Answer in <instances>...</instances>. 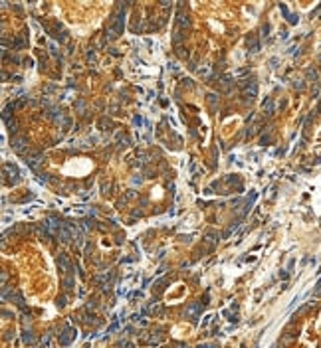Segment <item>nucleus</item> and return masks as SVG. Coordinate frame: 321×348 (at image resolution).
<instances>
[{"instance_id":"nucleus-1","label":"nucleus","mask_w":321,"mask_h":348,"mask_svg":"<svg viewBox=\"0 0 321 348\" xmlns=\"http://www.w3.org/2000/svg\"><path fill=\"white\" fill-rule=\"evenodd\" d=\"M123 26H125V14H123V10L119 14H115V18H113V22H111V26H109V38H115V36H119V34L123 32Z\"/></svg>"},{"instance_id":"nucleus-2","label":"nucleus","mask_w":321,"mask_h":348,"mask_svg":"<svg viewBox=\"0 0 321 348\" xmlns=\"http://www.w3.org/2000/svg\"><path fill=\"white\" fill-rule=\"evenodd\" d=\"M10 145H12V148L16 152H20V154H24V152H26V138H24V137H12Z\"/></svg>"},{"instance_id":"nucleus-3","label":"nucleus","mask_w":321,"mask_h":348,"mask_svg":"<svg viewBox=\"0 0 321 348\" xmlns=\"http://www.w3.org/2000/svg\"><path fill=\"white\" fill-rule=\"evenodd\" d=\"M73 338H75V330H73V329H66V330H64V334L59 336V342L66 346V344H70Z\"/></svg>"},{"instance_id":"nucleus-4","label":"nucleus","mask_w":321,"mask_h":348,"mask_svg":"<svg viewBox=\"0 0 321 348\" xmlns=\"http://www.w3.org/2000/svg\"><path fill=\"white\" fill-rule=\"evenodd\" d=\"M256 93H258V87H256L254 81H250L248 85H246V89H244V95H246L248 99H254V97H256Z\"/></svg>"},{"instance_id":"nucleus-5","label":"nucleus","mask_w":321,"mask_h":348,"mask_svg":"<svg viewBox=\"0 0 321 348\" xmlns=\"http://www.w3.org/2000/svg\"><path fill=\"white\" fill-rule=\"evenodd\" d=\"M200 309H202V307H200L198 303H192V305H188V307H186V311H184V315L188 316V318H194V315H196V313H198Z\"/></svg>"},{"instance_id":"nucleus-6","label":"nucleus","mask_w":321,"mask_h":348,"mask_svg":"<svg viewBox=\"0 0 321 348\" xmlns=\"http://www.w3.org/2000/svg\"><path fill=\"white\" fill-rule=\"evenodd\" d=\"M59 239H62V241H70V239H72V230H70V226L59 228Z\"/></svg>"},{"instance_id":"nucleus-7","label":"nucleus","mask_w":321,"mask_h":348,"mask_svg":"<svg viewBox=\"0 0 321 348\" xmlns=\"http://www.w3.org/2000/svg\"><path fill=\"white\" fill-rule=\"evenodd\" d=\"M246 44H248V48H250V52H252V53L258 52V48H260V42H258V38H254V36H250Z\"/></svg>"},{"instance_id":"nucleus-8","label":"nucleus","mask_w":321,"mask_h":348,"mask_svg":"<svg viewBox=\"0 0 321 348\" xmlns=\"http://www.w3.org/2000/svg\"><path fill=\"white\" fill-rule=\"evenodd\" d=\"M58 263H59V269H62V271H67V267H70V259H67V255H64V253H59V257H58Z\"/></svg>"},{"instance_id":"nucleus-9","label":"nucleus","mask_w":321,"mask_h":348,"mask_svg":"<svg viewBox=\"0 0 321 348\" xmlns=\"http://www.w3.org/2000/svg\"><path fill=\"white\" fill-rule=\"evenodd\" d=\"M26 162H28L30 166H32V168H38V164L42 162V156H40V154H36V156H28V158H26Z\"/></svg>"},{"instance_id":"nucleus-10","label":"nucleus","mask_w":321,"mask_h":348,"mask_svg":"<svg viewBox=\"0 0 321 348\" xmlns=\"http://www.w3.org/2000/svg\"><path fill=\"white\" fill-rule=\"evenodd\" d=\"M206 101H208L210 109H216L218 107V95H214V93H210L208 97H206Z\"/></svg>"},{"instance_id":"nucleus-11","label":"nucleus","mask_w":321,"mask_h":348,"mask_svg":"<svg viewBox=\"0 0 321 348\" xmlns=\"http://www.w3.org/2000/svg\"><path fill=\"white\" fill-rule=\"evenodd\" d=\"M264 113H266V115H272V113H274V101H272V99H266V103H264Z\"/></svg>"},{"instance_id":"nucleus-12","label":"nucleus","mask_w":321,"mask_h":348,"mask_svg":"<svg viewBox=\"0 0 321 348\" xmlns=\"http://www.w3.org/2000/svg\"><path fill=\"white\" fill-rule=\"evenodd\" d=\"M188 26H190L188 18H186L184 14H178V30H180V28H188Z\"/></svg>"},{"instance_id":"nucleus-13","label":"nucleus","mask_w":321,"mask_h":348,"mask_svg":"<svg viewBox=\"0 0 321 348\" xmlns=\"http://www.w3.org/2000/svg\"><path fill=\"white\" fill-rule=\"evenodd\" d=\"M22 340L26 342V344H32V342H34V340H36V336H34V334H32V330H26V332H24V334H22Z\"/></svg>"},{"instance_id":"nucleus-14","label":"nucleus","mask_w":321,"mask_h":348,"mask_svg":"<svg viewBox=\"0 0 321 348\" xmlns=\"http://www.w3.org/2000/svg\"><path fill=\"white\" fill-rule=\"evenodd\" d=\"M6 125H8V131L10 133H16V121H14V119H8Z\"/></svg>"},{"instance_id":"nucleus-15","label":"nucleus","mask_w":321,"mask_h":348,"mask_svg":"<svg viewBox=\"0 0 321 348\" xmlns=\"http://www.w3.org/2000/svg\"><path fill=\"white\" fill-rule=\"evenodd\" d=\"M48 226H50V230H52V231H58L59 230V223L56 222V220H48Z\"/></svg>"},{"instance_id":"nucleus-16","label":"nucleus","mask_w":321,"mask_h":348,"mask_svg":"<svg viewBox=\"0 0 321 348\" xmlns=\"http://www.w3.org/2000/svg\"><path fill=\"white\" fill-rule=\"evenodd\" d=\"M305 75L309 77V81H317V71H315V69H307Z\"/></svg>"},{"instance_id":"nucleus-17","label":"nucleus","mask_w":321,"mask_h":348,"mask_svg":"<svg viewBox=\"0 0 321 348\" xmlns=\"http://www.w3.org/2000/svg\"><path fill=\"white\" fill-rule=\"evenodd\" d=\"M285 18H288L289 24H297V14H288Z\"/></svg>"},{"instance_id":"nucleus-18","label":"nucleus","mask_w":321,"mask_h":348,"mask_svg":"<svg viewBox=\"0 0 321 348\" xmlns=\"http://www.w3.org/2000/svg\"><path fill=\"white\" fill-rule=\"evenodd\" d=\"M198 73H202L204 77H208V73H210V69L206 66H202V67H198Z\"/></svg>"},{"instance_id":"nucleus-19","label":"nucleus","mask_w":321,"mask_h":348,"mask_svg":"<svg viewBox=\"0 0 321 348\" xmlns=\"http://www.w3.org/2000/svg\"><path fill=\"white\" fill-rule=\"evenodd\" d=\"M270 135H262V145H270Z\"/></svg>"},{"instance_id":"nucleus-20","label":"nucleus","mask_w":321,"mask_h":348,"mask_svg":"<svg viewBox=\"0 0 321 348\" xmlns=\"http://www.w3.org/2000/svg\"><path fill=\"white\" fill-rule=\"evenodd\" d=\"M293 87L295 89H303V81H293Z\"/></svg>"},{"instance_id":"nucleus-21","label":"nucleus","mask_w":321,"mask_h":348,"mask_svg":"<svg viewBox=\"0 0 321 348\" xmlns=\"http://www.w3.org/2000/svg\"><path fill=\"white\" fill-rule=\"evenodd\" d=\"M131 182H133V184H141V182H143V178H141V176H133Z\"/></svg>"},{"instance_id":"nucleus-22","label":"nucleus","mask_w":321,"mask_h":348,"mask_svg":"<svg viewBox=\"0 0 321 348\" xmlns=\"http://www.w3.org/2000/svg\"><path fill=\"white\" fill-rule=\"evenodd\" d=\"M262 34H264V36H268V34H270V26H268V24L262 28Z\"/></svg>"},{"instance_id":"nucleus-23","label":"nucleus","mask_w":321,"mask_h":348,"mask_svg":"<svg viewBox=\"0 0 321 348\" xmlns=\"http://www.w3.org/2000/svg\"><path fill=\"white\" fill-rule=\"evenodd\" d=\"M121 346L123 348H131V342H121Z\"/></svg>"},{"instance_id":"nucleus-24","label":"nucleus","mask_w":321,"mask_h":348,"mask_svg":"<svg viewBox=\"0 0 321 348\" xmlns=\"http://www.w3.org/2000/svg\"><path fill=\"white\" fill-rule=\"evenodd\" d=\"M198 348H212V344H200Z\"/></svg>"}]
</instances>
